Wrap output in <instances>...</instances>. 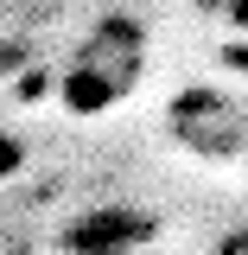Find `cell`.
<instances>
[{
  "label": "cell",
  "mask_w": 248,
  "mask_h": 255,
  "mask_svg": "<svg viewBox=\"0 0 248 255\" xmlns=\"http://www.w3.org/2000/svg\"><path fill=\"white\" fill-rule=\"evenodd\" d=\"M147 64H153L147 26L127 19V13H108V19H95V26L77 38V51L64 58L58 102L70 115H108V109H121L127 96L147 83Z\"/></svg>",
  "instance_id": "1"
},
{
  "label": "cell",
  "mask_w": 248,
  "mask_h": 255,
  "mask_svg": "<svg viewBox=\"0 0 248 255\" xmlns=\"http://www.w3.org/2000/svg\"><path fill=\"white\" fill-rule=\"evenodd\" d=\"M13 166H19V140H13V134H0V179H6Z\"/></svg>",
  "instance_id": "3"
},
{
  "label": "cell",
  "mask_w": 248,
  "mask_h": 255,
  "mask_svg": "<svg viewBox=\"0 0 248 255\" xmlns=\"http://www.w3.org/2000/svg\"><path fill=\"white\" fill-rule=\"evenodd\" d=\"M210 13H217L223 26H236V32H248V0H204Z\"/></svg>",
  "instance_id": "2"
}]
</instances>
